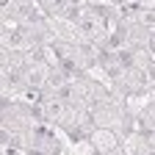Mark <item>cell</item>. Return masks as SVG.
I'll return each instance as SVG.
<instances>
[{"label":"cell","instance_id":"1","mask_svg":"<svg viewBox=\"0 0 155 155\" xmlns=\"http://www.w3.org/2000/svg\"><path fill=\"white\" fill-rule=\"evenodd\" d=\"M42 116H39V108L33 103L25 100H0V127L8 130H33Z\"/></svg>","mask_w":155,"mask_h":155},{"label":"cell","instance_id":"2","mask_svg":"<svg viewBox=\"0 0 155 155\" xmlns=\"http://www.w3.org/2000/svg\"><path fill=\"white\" fill-rule=\"evenodd\" d=\"M75 25H78V39H81V42H97V45H103V39L111 31L108 14L100 6H94V3L83 6V11H81Z\"/></svg>","mask_w":155,"mask_h":155},{"label":"cell","instance_id":"3","mask_svg":"<svg viewBox=\"0 0 155 155\" xmlns=\"http://www.w3.org/2000/svg\"><path fill=\"white\" fill-rule=\"evenodd\" d=\"M89 139H91L97 155H122V133H119V130L97 125V127L89 133Z\"/></svg>","mask_w":155,"mask_h":155},{"label":"cell","instance_id":"4","mask_svg":"<svg viewBox=\"0 0 155 155\" xmlns=\"http://www.w3.org/2000/svg\"><path fill=\"white\" fill-rule=\"evenodd\" d=\"M122 155H155V144L150 139V130L136 125L122 139Z\"/></svg>","mask_w":155,"mask_h":155}]
</instances>
